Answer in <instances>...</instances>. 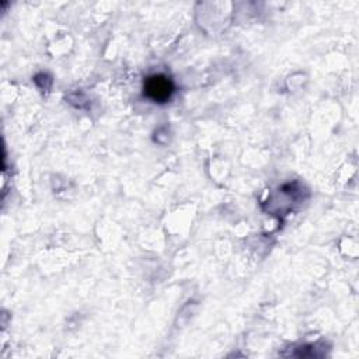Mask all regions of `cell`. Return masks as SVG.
<instances>
[{"label":"cell","mask_w":359,"mask_h":359,"mask_svg":"<svg viewBox=\"0 0 359 359\" xmlns=\"http://www.w3.org/2000/svg\"><path fill=\"white\" fill-rule=\"evenodd\" d=\"M144 95L154 102H167L174 93V83L165 74H151L144 80Z\"/></svg>","instance_id":"cell-1"}]
</instances>
